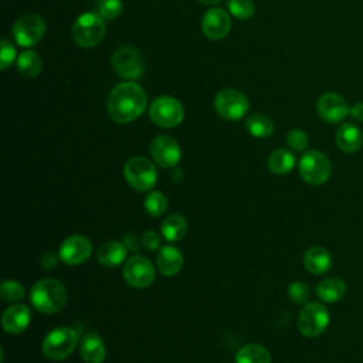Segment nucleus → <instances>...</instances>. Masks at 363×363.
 <instances>
[{"instance_id":"19","label":"nucleus","mask_w":363,"mask_h":363,"mask_svg":"<svg viewBox=\"0 0 363 363\" xmlns=\"http://www.w3.org/2000/svg\"><path fill=\"white\" fill-rule=\"evenodd\" d=\"M79 353L86 363H102L106 356L105 343L95 332L86 333L81 339Z\"/></svg>"},{"instance_id":"5","label":"nucleus","mask_w":363,"mask_h":363,"mask_svg":"<svg viewBox=\"0 0 363 363\" xmlns=\"http://www.w3.org/2000/svg\"><path fill=\"white\" fill-rule=\"evenodd\" d=\"M330 315L328 308L319 302H308L299 312L298 328L306 337L320 336L329 326Z\"/></svg>"},{"instance_id":"36","label":"nucleus","mask_w":363,"mask_h":363,"mask_svg":"<svg viewBox=\"0 0 363 363\" xmlns=\"http://www.w3.org/2000/svg\"><path fill=\"white\" fill-rule=\"evenodd\" d=\"M142 244L149 250H157L160 247V237L156 231H146L142 237Z\"/></svg>"},{"instance_id":"11","label":"nucleus","mask_w":363,"mask_h":363,"mask_svg":"<svg viewBox=\"0 0 363 363\" xmlns=\"http://www.w3.org/2000/svg\"><path fill=\"white\" fill-rule=\"evenodd\" d=\"M112 67L118 75L128 79L139 78L143 74L145 61L142 54L132 47H119L112 54Z\"/></svg>"},{"instance_id":"25","label":"nucleus","mask_w":363,"mask_h":363,"mask_svg":"<svg viewBox=\"0 0 363 363\" xmlns=\"http://www.w3.org/2000/svg\"><path fill=\"white\" fill-rule=\"evenodd\" d=\"M235 363H271V354L264 346L250 343L238 350Z\"/></svg>"},{"instance_id":"33","label":"nucleus","mask_w":363,"mask_h":363,"mask_svg":"<svg viewBox=\"0 0 363 363\" xmlns=\"http://www.w3.org/2000/svg\"><path fill=\"white\" fill-rule=\"evenodd\" d=\"M288 295H289V298H291L295 303L305 305V303H308V301H309L311 291H309V286H308L305 282L295 281V282H292V284L288 286Z\"/></svg>"},{"instance_id":"4","label":"nucleus","mask_w":363,"mask_h":363,"mask_svg":"<svg viewBox=\"0 0 363 363\" xmlns=\"http://www.w3.org/2000/svg\"><path fill=\"white\" fill-rule=\"evenodd\" d=\"M78 343V333L72 328L52 329L43 340V353L51 360H64L72 354Z\"/></svg>"},{"instance_id":"23","label":"nucleus","mask_w":363,"mask_h":363,"mask_svg":"<svg viewBox=\"0 0 363 363\" xmlns=\"http://www.w3.org/2000/svg\"><path fill=\"white\" fill-rule=\"evenodd\" d=\"M96 257L102 265L116 267L125 261L126 247L118 241H106L98 248Z\"/></svg>"},{"instance_id":"14","label":"nucleus","mask_w":363,"mask_h":363,"mask_svg":"<svg viewBox=\"0 0 363 363\" xmlns=\"http://www.w3.org/2000/svg\"><path fill=\"white\" fill-rule=\"evenodd\" d=\"M92 251L91 241L84 235H71L62 241L58 255L68 265H79L85 262Z\"/></svg>"},{"instance_id":"30","label":"nucleus","mask_w":363,"mask_h":363,"mask_svg":"<svg viewBox=\"0 0 363 363\" xmlns=\"http://www.w3.org/2000/svg\"><path fill=\"white\" fill-rule=\"evenodd\" d=\"M230 13L241 20L250 18L255 11V4L252 0H228Z\"/></svg>"},{"instance_id":"20","label":"nucleus","mask_w":363,"mask_h":363,"mask_svg":"<svg viewBox=\"0 0 363 363\" xmlns=\"http://www.w3.org/2000/svg\"><path fill=\"white\" fill-rule=\"evenodd\" d=\"M363 143V133L354 123H343L336 132V145L346 153H354Z\"/></svg>"},{"instance_id":"34","label":"nucleus","mask_w":363,"mask_h":363,"mask_svg":"<svg viewBox=\"0 0 363 363\" xmlns=\"http://www.w3.org/2000/svg\"><path fill=\"white\" fill-rule=\"evenodd\" d=\"M286 142L291 149H294L296 152H303L308 147L309 139H308V135L302 129H291L286 133Z\"/></svg>"},{"instance_id":"16","label":"nucleus","mask_w":363,"mask_h":363,"mask_svg":"<svg viewBox=\"0 0 363 363\" xmlns=\"http://www.w3.org/2000/svg\"><path fill=\"white\" fill-rule=\"evenodd\" d=\"M231 28V20L225 10L223 9H210L206 11L201 20V30L206 37L211 40L224 38Z\"/></svg>"},{"instance_id":"29","label":"nucleus","mask_w":363,"mask_h":363,"mask_svg":"<svg viewBox=\"0 0 363 363\" xmlns=\"http://www.w3.org/2000/svg\"><path fill=\"white\" fill-rule=\"evenodd\" d=\"M143 206H145V210L147 214H150L152 217H159L167 208V199L160 191H152L145 199Z\"/></svg>"},{"instance_id":"12","label":"nucleus","mask_w":363,"mask_h":363,"mask_svg":"<svg viewBox=\"0 0 363 363\" xmlns=\"http://www.w3.org/2000/svg\"><path fill=\"white\" fill-rule=\"evenodd\" d=\"M123 278L133 288H146L155 281V267L143 255H132L123 267Z\"/></svg>"},{"instance_id":"28","label":"nucleus","mask_w":363,"mask_h":363,"mask_svg":"<svg viewBox=\"0 0 363 363\" xmlns=\"http://www.w3.org/2000/svg\"><path fill=\"white\" fill-rule=\"evenodd\" d=\"M245 128L254 138H267L274 132V122L264 113H254L247 119Z\"/></svg>"},{"instance_id":"8","label":"nucleus","mask_w":363,"mask_h":363,"mask_svg":"<svg viewBox=\"0 0 363 363\" xmlns=\"http://www.w3.org/2000/svg\"><path fill=\"white\" fill-rule=\"evenodd\" d=\"M214 108L221 118L228 121H237L247 113L250 102L241 91L234 88H225L216 95Z\"/></svg>"},{"instance_id":"17","label":"nucleus","mask_w":363,"mask_h":363,"mask_svg":"<svg viewBox=\"0 0 363 363\" xmlns=\"http://www.w3.org/2000/svg\"><path fill=\"white\" fill-rule=\"evenodd\" d=\"M31 320V312L27 305L16 303L7 308L1 315V325L7 333H21Z\"/></svg>"},{"instance_id":"22","label":"nucleus","mask_w":363,"mask_h":363,"mask_svg":"<svg viewBox=\"0 0 363 363\" xmlns=\"http://www.w3.org/2000/svg\"><path fill=\"white\" fill-rule=\"evenodd\" d=\"M346 289H347L346 284L340 278L332 277L318 284L316 295L319 296L320 301L333 303V302H339L346 295Z\"/></svg>"},{"instance_id":"31","label":"nucleus","mask_w":363,"mask_h":363,"mask_svg":"<svg viewBox=\"0 0 363 363\" xmlns=\"http://www.w3.org/2000/svg\"><path fill=\"white\" fill-rule=\"evenodd\" d=\"M0 295L6 302H17L24 296V288L16 281H4L0 288Z\"/></svg>"},{"instance_id":"24","label":"nucleus","mask_w":363,"mask_h":363,"mask_svg":"<svg viewBox=\"0 0 363 363\" xmlns=\"http://www.w3.org/2000/svg\"><path fill=\"white\" fill-rule=\"evenodd\" d=\"M295 166V156L286 149H277L268 156V167L275 174H286Z\"/></svg>"},{"instance_id":"10","label":"nucleus","mask_w":363,"mask_h":363,"mask_svg":"<svg viewBox=\"0 0 363 363\" xmlns=\"http://www.w3.org/2000/svg\"><path fill=\"white\" fill-rule=\"evenodd\" d=\"M11 33L18 45L31 47L43 38L45 33V21L38 14H24L14 23Z\"/></svg>"},{"instance_id":"9","label":"nucleus","mask_w":363,"mask_h":363,"mask_svg":"<svg viewBox=\"0 0 363 363\" xmlns=\"http://www.w3.org/2000/svg\"><path fill=\"white\" fill-rule=\"evenodd\" d=\"M149 113L156 125L162 128H173L183 121L184 109L176 98L163 95L150 104Z\"/></svg>"},{"instance_id":"2","label":"nucleus","mask_w":363,"mask_h":363,"mask_svg":"<svg viewBox=\"0 0 363 363\" xmlns=\"http://www.w3.org/2000/svg\"><path fill=\"white\" fill-rule=\"evenodd\" d=\"M30 301L38 312L45 315L55 313L61 311L67 302V289L60 281L44 278L33 285Z\"/></svg>"},{"instance_id":"35","label":"nucleus","mask_w":363,"mask_h":363,"mask_svg":"<svg viewBox=\"0 0 363 363\" xmlns=\"http://www.w3.org/2000/svg\"><path fill=\"white\" fill-rule=\"evenodd\" d=\"M16 57V50L11 45V43L9 40H3L1 41V54H0V68L6 69Z\"/></svg>"},{"instance_id":"7","label":"nucleus","mask_w":363,"mask_h":363,"mask_svg":"<svg viewBox=\"0 0 363 363\" xmlns=\"http://www.w3.org/2000/svg\"><path fill=\"white\" fill-rule=\"evenodd\" d=\"M123 174L128 183L139 191H147L152 187H155L157 180V173L155 164L143 157V156H135L130 157L123 167Z\"/></svg>"},{"instance_id":"37","label":"nucleus","mask_w":363,"mask_h":363,"mask_svg":"<svg viewBox=\"0 0 363 363\" xmlns=\"http://www.w3.org/2000/svg\"><path fill=\"white\" fill-rule=\"evenodd\" d=\"M58 257L55 252H45L43 257H41V267L44 269H52L57 262H58Z\"/></svg>"},{"instance_id":"6","label":"nucleus","mask_w":363,"mask_h":363,"mask_svg":"<svg viewBox=\"0 0 363 363\" xmlns=\"http://www.w3.org/2000/svg\"><path fill=\"white\" fill-rule=\"evenodd\" d=\"M299 173L306 183L319 186L329 180L332 164L325 153L319 150H308L299 160Z\"/></svg>"},{"instance_id":"27","label":"nucleus","mask_w":363,"mask_h":363,"mask_svg":"<svg viewBox=\"0 0 363 363\" xmlns=\"http://www.w3.org/2000/svg\"><path fill=\"white\" fill-rule=\"evenodd\" d=\"M18 72L26 78H35L43 68L40 55L34 51H23L17 58Z\"/></svg>"},{"instance_id":"38","label":"nucleus","mask_w":363,"mask_h":363,"mask_svg":"<svg viewBox=\"0 0 363 363\" xmlns=\"http://www.w3.org/2000/svg\"><path fill=\"white\" fill-rule=\"evenodd\" d=\"M349 115H350L354 121L363 122V102H357V104H354V105L350 108Z\"/></svg>"},{"instance_id":"1","label":"nucleus","mask_w":363,"mask_h":363,"mask_svg":"<svg viewBox=\"0 0 363 363\" xmlns=\"http://www.w3.org/2000/svg\"><path fill=\"white\" fill-rule=\"evenodd\" d=\"M147 105V95L135 82H122L112 88L108 96V113L116 123H128L139 118Z\"/></svg>"},{"instance_id":"26","label":"nucleus","mask_w":363,"mask_h":363,"mask_svg":"<svg viewBox=\"0 0 363 363\" xmlns=\"http://www.w3.org/2000/svg\"><path fill=\"white\" fill-rule=\"evenodd\" d=\"M187 231V223L184 217L179 214H172L169 216L163 224H162V234L166 241L169 242H176L184 237Z\"/></svg>"},{"instance_id":"3","label":"nucleus","mask_w":363,"mask_h":363,"mask_svg":"<svg viewBox=\"0 0 363 363\" xmlns=\"http://www.w3.org/2000/svg\"><path fill=\"white\" fill-rule=\"evenodd\" d=\"M71 33L79 47L92 48L98 45L105 35L104 17L98 11H86L75 20Z\"/></svg>"},{"instance_id":"21","label":"nucleus","mask_w":363,"mask_h":363,"mask_svg":"<svg viewBox=\"0 0 363 363\" xmlns=\"http://www.w3.org/2000/svg\"><path fill=\"white\" fill-rule=\"evenodd\" d=\"M303 265L309 272L315 275H322L330 269L332 257L329 251L323 247H311L303 254Z\"/></svg>"},{"instance_id":"15","label":"nucleus","mask_w":363,"mask_h":363,"mask_svg":"<svg viewBox=\"0 0 363 363\" xmlns=\"http://www.w3.org/2000/svg\"><path fill=\"white\" fill-rule=\"evenodd\" d=\"M316 111L323 121L329 123H337L349 115L350 108L339 94L326 92L318 99Z\"/></svg>"},{"instance_id":"13","label":"nucleus","mask_w":363,"mask_h":363,"mask_svg":"<svg viewBox=\"0 0 363 363\" xmlns=\"http://www.w3.org/2000/svg\"><path fill=\"white\" fill-rule=\"evenodd\" d=\"M150 155L159 166L173 167L179 163L182 157V150L179 143L173 138L167 135H160L152 140Z\"/></svg>"},{"instance_id":"32","label":"nucleus","mask_w":363,"mask_h":363,"mask_svg":"<svg viewBox=\"0 0 363 363\" xmlns=\"http://www.w3.org/2000/svg\"><path fill=\"white\" fill-rule=\"evenodd\" d=\"M122 9L123 4L121 0H98V13L106 20L116 18Z\"/></svg>"},{"instance_id":"39","label":"nucleus","mask_w":363,"mask_h":363,"mask_svg":"<svg viewBox=\"0 0 363 363\" xmlns=\"http://www.w3.org/2000/svg\"><path fill=\"white\" fill-rule=\"evenodd\" d=\"M200 3L203 4H207V6H211V4H216V3H220L221 0H199Z\"/></svg>"},{"instance_id":"18","label":"nucleus","mask_w":363,"mask_h":363,"mask_svg":"<svg viewBox=\"0 0 363 363\" xmlns=\"http://www.w3.org/2000/svg\"><path fill=\"white\" fill-rule=\"evenodd\" d=\"M183 267V254L173 245H164L160 248L156 258V268L166 277L176 275Z\"/></svg>"}]
</instances>
